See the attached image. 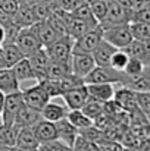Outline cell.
<instances>
[{"instance_id":"6da1fadb","label":"cell","mask_w":150,"mask_h":151,"mask_svg":"<svg viewBox=\"0 0 150 151\" xmlns=\"http://www.w3.org/2000/svg\"><path fill=\"white\" fill-rule=\"evenodd\" d=\"M131 79L112 66H94L93 70L84 78V84H122L127 85Z\"/></svg>"},{"instance_id":"7a4b0ae2","label":"cell","mask_w":150,"mask_h":151,"mask_svg":"<svg viewBox=\"0 0 150 151\" xmlns=\"http://www.w3.org/2000/svg\"><path fill=\"white\" fill-rule=\"evenodd\" d=\"M103 40H106L116 49H125L133 41L130 24H121L103 28Z\"/></svg>"},{"instance_id":"3957f363","label":"cell","mask_w":150,"mask_h":151,"mask_svg":"<svg viewBox=\"0 0 150 151\" xmlns=\"http://www.w3.org/2000/svg\"><path fill=\"white\" fill-rule=\"evenodd\" d=\"M72 46H74V38L69 35L59 37L53 44L46 47V51L49 54L50 60L53 62H60V63H69L71 65V57H72Z\"/></svg>"},{"instance_id":"277c9868","label":"cell","mask_w":150,"mask_h":151,"mask_svg":"<svg viewBox=\"0 0 150 151\" xmlns=\"http://www.w3.org/2000/svg\"><path fill=\"white\" fill-rule=\"evenodd\" d=\"M15 44L19 47V50L22 51L24 57H31L34 53L43 49L37 34L34 32V29L30 28H21L16 38H15Z\"/></svg>"},{"instance_id":"5b68a950","label":"cell","mask_w":150,"mask_h":151,"mask_svg":"<svg viewBox=\"0 0 150 151\" xmlns=\"http://www.w3.org/2000/svg\"><path fill=\"white\" fill-rule=\"evenodd\" d=\"M133 21V13L127 9H124L116 0H109L107 6V13L104 19L100 22L101 28L113 27V25H121V24H130Z\"/></svg>"},{"instance_id":"8992f818","label":"cell","mask_w":150,"mask_h":151,"mask_svg":"<svg viewBox=\"0 0 150 151\" xmlns=\"http://www.w3.org/2000/svg\"><path fill=\"white\" fill-rule=\"evenodd\" d=\"M101 40H103V28L99 24L96 28L87 31L86 34L74 40L72 53H91L99 46Z\"/></svg>"},{"instance_id":"52a82bcc","label":"cell","mask_w":150,"mask_h":151,"mask_svg":"<svg viewBox=\"0 0 150 151\" xmlns=\"http://www.w3.org/2000/svg\"><path fill=\"white\" fill-rule=\"evenodd\" d=\"M24 104V99H22V91H15L10 94H6L4 97V103H3V110L0 113L1 117V123L4 125H13L15 123V117L19 111V109Z\"/></svg>"},{"instance_id":"ba28073f","label":"cell","mask_w":150,"mask_h":151,"mask_svg":"<svg viewBox=\"0 0 150 151\" xmlns=\"http://www.w3.org/2000/svg\"><path fill=\"white\" fill-rule=\"evenodd\" d=\"M22 91V99H24V104H27L28 107L38 110L41 113L43 107L49 103L50 97L46 93V90L43 88L41 84H37L34 87H30L27 90H21Z\"/></svg>"},{"instance_id":"9c48e42d","label":"cell","mask_w":150,"mask_h":151,"mask_svg":"<svg viewBox=\"0 0 150 151\" xmlns=\"http://www.w3.org/2000/svg\"><path fill=\"white\" fill-rule=\"evenodd\" d=\"M96 66V62L91 56V53H72L71 57V72L75 73L80 78H86L93 68Z\"/></svg>"},{"instance_id":"30bf717a","label":"cell","mask_w":150,"mask_h":151,"mask_svg":"<svg viewBox=\"0 0 150 151\" xmlns=\"http://www.w3.org/2000/svg\"><path fill=\"white\" fill-rule=\"evenodd\" d=\"M116 87L118 88H115L113 101L127 113L136 110L137 109V93L122 84H116Z\"/></svg>"},{"instance_id":"8fae6325","label":"cell","mask_w":150,"mask_h":151,"mask_svg":"<svg viewBox=\"0 0 150 151\" xmlns=\"http://www.w3.org/2000/svg\"><path fill=\"white\" fill-rule=\"evenodd\" d=\"M60 97L63 99L65 106L69 110H77V109H81L86 104V101L88 100V91H87L86 84H83L80 87H75L72 90L65 91Z\"/></svg>"},{"instance_id":"7c38bea8","label":"cell","mask_w":150,"mask_h":151,"mask_svg":"<svg viewBox=\"0 0 150 151\" xmlns=\"http://www.w3.org/2000/svg\"><path fill=\"white\" fill-rule=\"evenodd\" d=\"M54 126H56V132H57V139L65 142L69 147H74V144L80 135V131L66 117L54 122Z\"/></svg>"},{"instance_id":"4fadbf2b","label":"cell","mask_w":150,"mask_h":151,"mask_svg":"<svg viewBox=\"0 0 150 151\" xmlns=\"http://www.w3.org/2000/svg\"><path fill=\"white\" fill-rule=\"evenodd\" d=\"M124 50L130 57L138 59L146 68H150V41L133 40Z\"/></svg>"},{"instance_id":"5bb4252c","label":"cell","mask_w":150,"mask_h":151,"mask_svg":"<svg viewBox=\"0 0 150 151\" xmlns=\"http://www.w3.org/2000/svg\"><path fill=\"white\" fill-rule=\"evenodd\" d=\"M88 97L100 103H107L113 100L116 84H86Z\"/></svg>"},{"instance_id":"9a60e30c","label":"cell","mask_w":150,"mask_h":151,"mask_svg":"<svg viewBox=\"0 0 150 151\" xmlns=\"http://www.w3.org/2000/svg\"><path fill=\"white\" fill-rule=\"evenodd\" d=\"M28 59H30V63H31V66H33V69H34L36 81L38 82V81L44 79V78H46V73H47V68H49L50 62H51L49 54H47V51H46V49H44V47L40 49L37 53H34V54H33L31 57H28Z\"/></svg>"},{"instance_id":"2e32d148","label":"cell","mask_w":150,"mask_h":151,"mask_svg":"<svg viewBox=\"0 0 150 151\" xmlns=\"http://www.w3.org/2000/svg\"><path fill=\"white\" fill-rule=\"evenodd\" d=\"M24 57L22 51L15 43H4L1 44V54H0V68H13Z\"/></svg>"},{"instance_id":"e0dca14e","label":"cell","mask_w":150,"mask_h":151,"mask_svg":"<svg viewBox=\"0 0 150 151\" xmlns=\"http://www.w3.org/2000/svg\"><path fill=\"white\" fill-rule=\"evenodd\" d=\"M31 28L34 29V32L37 34V37H38V40H40V43H41V46L46 49V47H49L50 44H53L57 38H59V35L56 34V31L50 27V24L47 21H37L34 25H31Z\"/></svg>"},{"instance_id":"ac0fdd59","label":"cell","mask_w":150,"mask_h":151,"mask_svg":"<svg viewBox=\"0 0 150 151\" xmlns=\"http://www.w3.org/2000/svg\"><path fill=\"white\" fill-rule=\"evenodd\" d=\"M68 111H69V109L65 106V103L59 104V103L51 101V99H50L49 103L41 110V117L44 120H49V122L54 123V122H57L60 119H65L68 116Z\"/></svg>"},{"instance_id":"d6986e66","label":"cell","mask_w":150,"mask_h":151,"mask_svg":"<svg viewBox=\"0 0 150 151\" xmlns=\"http://www.w3.org/2000/svg\"><path fill=\"white\" fill-rule=\"evenodd\" d=\"M33 131L38 139V142H47V141H53V139H57V132H56V126L53 122L49 120H44L41 119L40 122H37L34 126H33Z\"/></svg>"},{"instance_id":"ffe728a7","label":"cell","mask_w":150,"mask_h":151,"mask_svg":"<svg viewBox=\"0 0 150 151\" xmlns=\"http://www.w3.org/2000/svg\"><path fill=\"white\" fill-rule=\"evenodd\" d=\"M41 113L38 110H34L31 107H28L27 104H22V107L19 109L16 117H15V125L18 126H34L37 122H40Z\"/></svg>"},{"instance_id":"44dd1931","label":"cell","mask_w":150,"mask_h":151,"mask_svg":"<svg viewBox=\"0 0 150 151\" xmlns=\"http://www.w3.org/2000/svg\"><path fill=\"white\" fill-rule=\"evenodd\" d=\"M21 90V84L16 79L12 68H0V91L10 94Z\"/></svg>"},{"instance_id":"7402d4cb","label":"cell","mask_w":150,"mask_h":151,"mask_svg":"<svg viewBox=\"0 0 150 151\" xmlns=\"http://www.w3.org/2000/svg\"><path fill=\"white\" fill-rule=\"evenodd\" d=\"M115 51H116L115 46H112L106 40H101L99 43V46L91 51V56H93V59H94L97 66H109L110 57H112V54Z\"/></svg>"},{"instance_id":"603a6c76","label":"cell","mask_w":150,"mask_h":151,"mask_svg":"<svg viewBox=\"0 0 150 151\" xmlns=\"http://www.w3.org/2000/svg\"><path fill=\"white\" fill-rule=\"evenodd\" d=\"M15 25H18L19 28H30L31 25H34L37 22L36 15L33 12V7L28 4H19L16 13L12 16Z\"/></svg>"},{"instance_id":"cb8c5ba5","label":"cell","mask_w":150,"mask_h":151,"mask_svg":"<svg viewBox=\"0 0 150 151\" xmlns=\"http://www.w3.org/2000/svg\"><path fill=\"white\" fill-rule=\"evenodd\" d=\"M16 79L21 82H25V81H31V79H36V73H34V69L30 63V59L28 57H22L18 63L13 65L12 68Z\"/></svg>"},{"instance_id":"d4e9b609","label":"cell","mask_w":150,"mask_h":151,"mask_svg":"<svg viewBox=\"0 0 150 151\" xmlns=\"http://www.w3.org/2000/svg\"><path fill=\"white\" fill-rule=\"evenodd\" d=\"M40 142L33 131V126H19L18 138H16V147L19 148H34L38 147Z\"/></svg>"},{"instance_id":"484cf974","label":"cell","mask_w":150,"mask_h":151,"mask_svg":"<svg viewBox=\"0 0 150 151\" xmlns=\"http://www.w3.org/2000/svg\"><path fill=\"white\" fill-rule=\"evenodd\" d=\"M19 126L18 125H0V145L15 148L16 147V138H18Z\"/></svg>"},{"instance_id":"4316f807","label":"cell","mask_w":150,"mask_h":151,"mask_svg":"<svg viewBox=\"0 0 150 151\" xmlns=\"http://www.w3.org/2000/svg\"><path fill=\"white\" fill-rule=\"evenodd\" d=\"M130 29L133 40H140V41H150V24L143 21H131L130 22Z\"/></svg>"},{"instance_id":"83f0119b","label":"cell","mask_w":150,"mask_h":151,"mask_svg":"<svg viewBox=\"0 0 150 151\" xmlns=\"http://www.w3.org/2000/svg\"><path fill=\"white\" fill-rule=\"evenodd\" d=\"M66 119H68V120H69V122H71L77 129H78V131L86 129V128H88V126H91V125H93V119H90L87 114H84L81 109L69 110V111H68Z\"/></svg>"},{"instance_id":"f1b7e54d","label":"cell","mask_w":150,"mask_h":151,"mask_svg":"<svg viewBox=\"0 0 150 151\" xmlns=\"http://www.w3.org/2000/svg\"><path fill=\"white\" fill-rule=\"evenodd\" d=\"M127 87H130L136 93H150V68H146V70L140 76L131 79Z\"/></svg>"},{"instance_id":"f546056e","label":"cell","mask_w":150,"mask_h":151,"mask_svg":"<svg viewBox=\"0 0 150 151\" xmlns=\"http://www.w3.org/2000/svg\"><path fill=\"white\" fill-rule=\"evenodd\" d=\"M74 16H77V18H80V19H83V21H86L91 28H94V27H97L99 25V22H97V19L94 18V15H93V12H91V9H90V4H86V3H80L72 12H71Z\"/></svg>"},{"instance_id":"4dcf8cb0","label":"cell","mask_w":150,"mask_h":151,"mask_svg":"<svg viewBox=\"0 0 150 151\" xmlns=\"http://www.w3.org/2000/svg\"><path fill=\"white\" fill-rule=\"evenodd\" d=\"M71 73V65L69 63H60V62H50L49 68H47V73L46 78L50 79H60L65 75Z\"/></svg>"},{"instance_id":"1f68e13d","label":"cell","mask_w":150,"mask_h":151,"mask_svg":"<svg viewBox=\"0 0 150 151\" xmlns=\"http://www.w3.org/2000/svg\"><path fill=\"white\" fill-rule=\"evenodd\" d=\"M144 70H146V66H144L138 59L130 57V60H128V63L125 65V68H124V70H122V72H124L130 79H134V78L140 76Z\"/></svg>"},{"instance_id":"d6a6232c","label":"cell","mask_w":150,"mask_h":151,"mask_svg":"<svg viewBox=\"0 0 150 151\" xmlns=\"http://www.w3.org/2000/svg\"><path fill=\"white\" fill-rule=\"evenodd\" d=\"M57 82H59V88H60V91H62V94H63V93L68 91V90H72V88H75V87L83 85V84H84V79L71 72V73L65 75L63 78L57 79Z\"/></svg>"},{"instance_id":"836d02e7","label":"cell","mask_w":150,"mask_h":151,"mask_svg":"<svg viewBox=\"0 0 150 151\" xmlns=\"http://www.w3.org/2000/svg\"><path fill=\"white\" fill-rule=\"evenodd\" d=\"M81 110H83V113H84V114H87L90 119H93V120H94L100 113L104 110V104L88 97V100L86 101V104L81 107Z\"/></svg>"},{"instance_id":"e575fe53","label":"cell","mask_w":150,"mask_h":151,"mask_svg":"<svg viewBox=\"0 0 150 151\" xmlns=\"http://www.w3.org/2000/svg\"><path fill=\"white\" fill-rule=\"evenodd\" d=\"M128 60H130V56L127 54V51L124 50V49H116V51L110 57L109 66H112L116 70H124V68L128 63Z\"/></svg>"},{"instance_id":"d590c367","label":"cell","mask_w":150,"mask_h":151,"mask_svg":"<svg viewBox=\"0 0 150 151\" xmlns=\"http://www.w3.org/2000/svg\"><path fill=\"white\" fill-rule=\"evenodd\" d=\"M38 84L43 85V88L46 90V93L49 94L50 99H56L62 96V91L59 88V82L57 79H50V78H44L41 81H38Z\"/></svg>"},{"instance_id":"8d00e7d4","label":"cell","mask_w":150,"mask_h":151,"mask_svg":"<svg viewBox=\"0 0 150 151\" xmlns=\"http://www.w3.org/2000/svg\"><path fill=\"white\" fill-rule=\"evenodd\" d=\"M107 6H109V0H96L90 4V9L99 24L104 19V16L107 13Z\"/></svg>"},{"instance_id":"74e56055","label":"cell","mask_w":150,"mask_h":151,"mask_svg":"<svg viewBox=\"0 0 150 151\" xmlns=\"http://www.w3.org/2000/svg\"><path fill=\"white\" fill-rule=\"evenodd\" d=\"M38 151H72V147L66 145L59 139H53L47 142H41L38 145Z\"/></svg>"},{"instance_id":"f35d334b","label":"cell","mask_w":150,"mask_h":151,"mask_svg":"<svg viewBox=\"0 0 150 151\" xmlns=\"http://www.w3.org/2000/svg\"><path fill=\"white\" fill-rule=\"evenodd\" d=\"M137 109L150 119V93H137Z\"/></svg>"},{"instance_id":"ab89813d","label":"cell","mask_w":150,"mask_h":151,"mask_svg":"<svg viewBox=\"0 0 150 151\" xmlns=\"http://www.w3.org/2000/svg\"><path fill=\"white\" fill-rule=\"evenodd\" d=\"M19 7V1L18 0H4L3 3H0V12L9 16H13L16 13Z\"/></svg>"},{"instance_id":"60d3db41","label":"cell","mask_w":150,"mask_h":151,"mask_svg":"<svg viewBox=\"0 0 150 151\" xmlns=\"http://www.w3.org/2000/svg\"><path fill=\"white\" fill-rule=\"evenodd\" d=\"M80 3H81V0H56L57 7L59 9H63L66 12H72Z\"/></svg>"},{"instance_id":"b9f144b4","label":"cell","mask_w":150,"mask_h":151,"mask_svg":"<svg viewBox=\"0 0 150 151\" xmlns=\"http://www.w3.org/2000/svg\"><path fill=\"white\" fill-rule=\"evenodd\" d=\"M133 21H143V22H149L150 24V4H147L144 9L136 12L133 15Z\"/></svg>"},{"instance_id":"7bdbcfd3","label":"cell","mask_w":150,"mask_h":151,"mask_svg":"<svg viewBox=\"0 0 150 151\" xmlns=\"http://www.w3.org/2000/svg\"><path fill=\"white\" fill-rule=\"evenodd\" d=\"M4 38H6V31H4V27L0 24V44L4 43Z\"/></svg>"},{"instance_id":"ee69618b","label":"cell","mask_w":150,"mask_h":151,"mask_svg":"<svg viewBox=\"0 0 150 151\" xmlns=\"http://www.w3.org/2000/svg\"><path fill=\"white\" fill-rule=\"evenodd\" d=\"M4 97H6V94L0 91V113H1V110H3V103H4Z\"/></svg>"},{"instance_id":"f6af8a7d","label":"cell","mask_w":150,"mask_h":151,"mask_svg":"<svg viewBox=\"0 0 150 151\" xmlns=\"http://www.w3.org/2000/svg\"><path fill=\"white\" fill-rule=\"evenodd\" d=\"M15 151H38V147H34V148H19V147H15Z\"/></svg>"},{"instance_id":"bcb514c9","label":"cell","mask_w":150,"mask_h":151,"mask_svg":"<svg viewBox=\"0 0 150 151\" xmlns=\"http://www.w3.org/2000/svg\"><path fill=\"white\" fill-rule=\"evenodd\" d=\"M93 1H96V0H81V3H86V4H91Z\"/></svg>"},{"instance_id":"7dc6e473","label":"cell","mask_w":150,"mask_h":151,"mask_svg":"<svg viewBox=\"0 0 150 151\" xmlns=\"http://www.w3.org/2000/svg\"><path fill=\"white\" fill-rule=\"evenodd\" d=\"M122 151H138V150H134L133 147H128V148H124Z\"/></svg>"},{"instance_id":"c3c4849f","label":"cell","mask_w":150,"mask_h":151,"mask_svg":"<svg viewBox=\"0 0 150 151\" xmlns=\"http://www.w3.org/2000/svg\"><path fill=\"white\" fill-rule=\"evenodd\" d=\"M0 54H1V44H0Z\"/></svg>"},{"instance_id":"681fc988","label":"cell","mask_w":150,"mask_h":151,"mask_svg":"<svg viewBox=\"0 0 150 151\" xmlns=\"http://www.w3.org/2000/svg\"><path fill=\"white\" fill-rule=\"evenodd\" d=\"M9 151H15V148H10V150H9Z\"/></svg>"},{"instance_id":"f907efd6","label":"cell","mask_w":150,"mask_h":151,"mask_svg":"<svg viewBox=\"0 0 150 151\" xmlns=\"http://www.w3.org/2000/svg\"><path fill=\"white\" fill-rule=\"evenodd\" d=\"M3 1H4V0H0V3H3Z\"/></svg>"},{"instance_id":"816d5d0a","label":"cell","mask_w":150,"mask_h":151,"mask_svg":"<svg viewBox=\"0 0 150 151\" xmlns=\"http://www.w3.org/2000/svg\"><path fill=\"white\" fill-rule=\"evenodd\" d=\"M0 125H1V117H0Z\"/></svg>"},{"instance_id":"f5cc1de1","label":"cell","mask_w":150,"mask_h":151,"mask_svg":"<svg viewBox=\"0 0 150 151\" xmlns=\"http://www.w3.org/2000/svg\"><path fill=\"white\" fill-rule=\"evenodd\" d=\"M72 151H77V150H74V148H72Z\"/></svg>"},{"instance_id":"db71d44e","label":"cell","mask_w":150,"mask_h":151,"mask_svg":"<svg viewBox=\"0 0 150 151\" xmlns=\"http://www.w3.org/2000/svg\"><path fill=\"white\" fill-rule=\"evenodd\" d=\"M149 4H150V0H149Z\"/></svg>"},{"instance_id":"11a10c76","label":"cell","mask_w":150,"mask_h":151,"mask_svg":"<svg viewBox=\"0 0 150 151\" xmlns=\"http://www.w3.org/2000/svg\"><path fill=\"white\" fill-rule=\"evenodd\" d=\"M149 122H150V119H149Z\"/></svg>"}]
</instances>
